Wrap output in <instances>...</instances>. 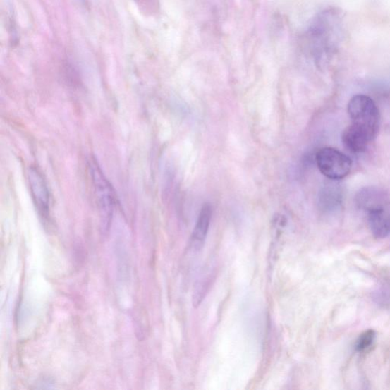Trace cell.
<instances>
[{"label":"cell","instance_id":"obj_1","mask_svg":"<svg viewBox=\"0 0 390 390\" xmlns=\"http://www.w3.org/2000/svg\"><path fill=\"white\" fill-rule=\"evenodd\" d=\"M341 21L336 11L320 13L310 24L303 37L304 51L317 61L327 59L335 52Z\"/></svg>","mask_w":390,"mask_h":390},{"label":"cell","instance_id":"obj_2","mask_svg":"<svg viewBox=\"0 0 390 390\" xmlns=\"http://www.w3.org/2000/svg\"><path fill=\"white\" fill-rule=\"evenodd\" d=\"M348 112L351 125L367 133L373 140L377 137L380 116L379 109L372 99L365 95H357L350 100Z\"/></svg>","mask_w":390,"mask_h":390},{"label":"cell","instance_id":"obj_3","mask_svg":"<svg viewBox=\"0 0 390 390\" xmlns=\"http://www.w3.org/2000/svg\"><path fill=\"white\" fill-rule=\"evenodd\" d=\"M316 159L320 172L329 179L340 180L346 178L351 172V159L336 149H321Z\"/></svg>","mask_w":390,"mask_h":390},{"label":"cell","instance_id":"obj_4","mask_svg":"<svg viewBox=\"0 0 390 390\" xmlns=\"http://www.w3.org/2000/svg\"><path fill=\"white\" fill-rule=\"evenodd\" d=\"M90 169L102 224L104 226H107L112 216L114 202H115L112 188L96 162H91Z\"/></svg>","mask_w":390,"mask_h":390},{"label":"cell","instance_id":"obj_5","mask_svg":"<svg viewBox=\"0 0 390 390\" xmlns=\"http://www.w3.org/2000/svg\"><path fill=\"white\" fill-rule=\"evenodd\" d=\"M371 233L377 239L390 235V202L389 199L371 207L365 211Z\"/></svg>","mask_w":390,"mask_h":390},{"label":"cell","instance_id":"obj_6","mask_svg":"<svg viewBox=\"0 0 390 390\" xmlns=\"http://www.w3.org/2000/svg\"><path fill=\"white\" fill-rule=\"evenodd\" d=\"M341 140L345 147L352 154L364 153L370 142L373 140L367 133L351 123L344 130Z\"/></svg>","mask_w":390,"mask_h":390},{"label":"cell","instance_id":"obj_7","mask_svg":"<svg viewBox=\"0 0 390 390\" xmlns=\"http://www.w3.org/2000/svg\"><path fill=\"white\" fill-rule=\"evenodd\" d=\"M32 193L35 203L42 211H47L49 205V194L44 178L37 169H30L28 172Z\"/></svg>","mask_w":390,"mask_h":390},{"label":"cell","instance_id":"obj_8","mask_svg":"<svg viewBox=\"0 0 390 390\" xmlns=\"http://www.w3.org/2000/svg\"><path fill=\"white\" fill-rule=\"evenodd\" d=\"M212 216V207L209 205H204L199 214L192 236V245L197 250L201 249L205 243L209 226H210Z\"/></svg>","mask_w":390,"mask_h":390},{"label":"cell","instance_id":"obj_9","mask_svg":"<svg viewBox=\"0 0 390 390\" xmlns=\"http://www.w3.org/2000/svg\"><path fill=\"white\" fill-rule=\"evenodd\" d=\"M376 333L373 329H368L361 333L355 343V350L363 352L373 345Z\"/></svg>","mask_w":390,"mask_h":390}]
</instances>
